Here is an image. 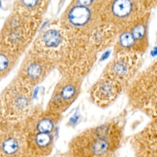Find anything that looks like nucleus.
<instances>
[{"mask_svg": "<svg viewBox=\"0 0 157 157\" xmlns=\"http://www.w3.org/2000/svg\"><path fill=\"white\" fill-rule=\"evenodd\" d=\"M33 88L16 77L5 90L2 102L10 123L23 121L32 112Z\"/></svg>", "mask_w": 157, "mask_h": 157, "instance_id": "nucleus-8", "label": "nucleus"}, {"mask_svg": "<svg viewBox=\"0 0 157 157\" xmlns=\"http://www.w3.org/2000/svg\"><path fill=\"white\" fill-rule=\"evenodd\" d=\"M42 17H31L17 12L6 19L0 33V42L21 55L34 41Z\"/></svg>", "mask_w": 157, "mask_h": 157, "instance_id": "nucleus-4", "label": "nucleus"}, {"mask_svg": "<svg viewBox=\"0 0 157 157\" xmlns=\"http://www.w3.org/2000/svg\"><path fill=\"white\" fill-rule=\"evenodd\" d=\"M150 12L139 14L118 28L113 56L135 54L142 56L148 47V26Z\"/></svg>", "mask_w": 157, "mask_h": 157, "instance_id": "nucleus-5", "label": "nucleus"}, {"mask_svg": "<svg viewBox=\"0 0 157 157\" xmlns=\"http://www.w3.org/2000/svg\"><path fill=\"white\" fill-rule=\"evenodd\" d=\"M124 129L119 117L86 128L69 141L66 157H111L122 144Z\"/></svg>", "mask_w": 157, "mask_h": 157, "instance_id": "nucleus-1", "label": "nucleus"}, {"mask_svg": "<svg viewBox=\"0 0 157 157\" xmlns=\"http://www.w3.org/2000/svg\"><path fill=\"white\" fill-rule=\"evenodd\" d=\"M83 78L62 75L55 85L47 102L46 110L63 115L78 99L82 90Z\"/></svg>", "mask_w": 157, "mask_h": 157, "instance_id": "nucleus-10", "label": "nucleus"}, {"mask_svg": "<svg viewBox=\"0 0 157 157\" xmlns=\"http://www.w3.org/2000/svg\"><path fill=\"white\" fill-rule=\"evenodd\" d=\"M63 116L37 107L21 122L32 157H48L51 155Z\"/></svg>", "mask_w": 157, "mask_h": 157, "instance_id": "nucleus-2", "label": "nucleus"}, {"mask_svg": "<svg viewBox=\"0 0 157 157\" xmlns=\"http://www.w3.org/2000/svg\"><path fill=\"white\" fill-rule=\"evenodd\" d=\"M20 56L0 42V79L6 77L15 67Z\"/></svg>", "mask_w": 157, "mask_h": 157, "instance_id": "nucleus-18", "label": "nucleus"}, {"mask_svg": "<svg viewBox=\"0 0 157 157\" xmlns=\"http://www.w3.org/2000/svg\"><path fill=\"white\" fill-rule=\"evenodd\" d=\"M145 12L148 11L145 8L144 0H108L100 16L101 22L118 28Z\"/></svg>", "mask_w": 157, "mask_h": 157, "instance_id": "nucleus-11", "label": "nucleus"}, {"mask_svg": "<svg viewBox=\"0 0 157 157\" xmlns=\"http://www.w3.org/2000/svg\"><path fill=\"white\" fill-rule=\"evenodd\" d=\"M49 2L50 0H17L14 11L31 17H42Z\"/></svg>", "mask_w": 157, "mask_h": 157, "instance_id": "nucleus-17", "label": "nucleus"}, {"mask_svg": "<svg viewBox=\"0 0 157 157\" xmlns=\"http://www.w3.org/2000/svg\"><path fill=\"white\" fill-rule=\"evenodd\" d=\"M117 33L118 28L116 26L101 22L89 34L87 39L90 47L98 53L113 45Z\"/></svg>", "mask_w": 157, "mask_h": 157, "instance_id": "nucleus-16", "label": "nucleus"}, {"mask_svg": "<svg viewBox=\"0 0 157 157\" xmlns=\"http://www.w3.org/2000/svg\"><path fill=\"white\" fill-rule=\"evenodd\" d=\"M55 68L53 60L29 50L21 64L17 77L33 88L42 82Z\"/></svg>", "mask_w": 157, "mask_h": 157, "instance_id": "nucleus-13", "label": "nucleus"}, {"mask_svg": "<svg viewBox=\"0 0 157 157\" xmlns=\"http://www.w3.org/2000/svg\"><path fill=\"white\" fill-rule=\"evenodd\" d=\"M123 91L124 87L119 82L101 77L91 87L89 98L94 105L105 109L112 105Z\"/></svg>", "mask_w": 157, "mask_h": 157, "instance_id": "nucleus-14", "label": "nucleus"}, {"mask_svg": "<svg viewBox=\"0 0 157 157\" xmlns=\"http://www.w3.org/2000/svg\"><path fill=\"white\" fill-rule=\"evenodd\" d=\"M134 157H157V154H138L134 155Z\"/></svg>", "mask_w": 157, "mask_h": 157, "instance_id": "nucleus-20", "label": "nucleus"}, {"mask_svg": "<svg viewBox=\"0 0 157 157\" xmlns=\"http://www.w3.org/2000/svg\"><path fill=\"white\" fill-rule=\"evenodd\" d=\"M96 53L86 37L74 36L62 57L57 61V68L62 75H74L83 78L93 66Z\"/></svg>", "mask_w": 157, "mask_h": 157, "instance_id": "nucleus-6", "label": "nucleus"}, {"mask_svg": "<svg viewBox=\"0 0 157 157\" xmlns=\"http://www.w3.org/2000/svg\"><path fill=\"white\" fill-rule=\"evenodd\" d=\"M59 20L72 34L86 38L101 22L99 12L73 3H70Z\"/></svg>", "mask_w": 157, "mask_h": 157, "instance_id": "nucleus-9", "label": "nucleus"}, {"mask_svg": "<svg viewBox=\"0 0 157 157\" xmlns=\"http://www.w3.org/2000/svg\"><path fill=\"white\" fill-rule=\"evenodd\" d=\"M141 56L135 54L113 56L106 64L101 77L119 82L124 90L139 72L142 63Z\"/></svg>", "mask_w": 157, "mask_h": 157, "instance_id": "nucleus-12", "label": "nucleus"}, {"mask_svg": "<svg viewBox=\"0 0 157 157\" xmlns=\"http://www.w3.org/2000/svg\"><path fill=\"white\" fill-rule=\"evenodd\" d=\"M129 107L148 117L157 118L156 62L139 72L124 89Z\"/></svg>", "mask_w": 157, "mask_h": 157, "instance_id": "nucleus-3", "label": "nucleus"}, {"mask_svg": "<svg viewBox=\"0 0 157 157\" xmlns=\"http://www.w3.org/2000/svg\"><path fill=\"white\" fill-rule=\"evenodd\" d=\"M130 144L134 155L157 154V119L150 120L142 130L134 134Z\"/></svg>", "mask_w": 157, "mask_h": 157, "instance_id": "nucleus-15", "label": "nucleus"}, {"mask_svg": "<svg viewBox=\"0 0 157 157\" xmlns=\"http://www.w3.org/2000/svg\"><path fill=\"white\" fill-rule=\"evenodd\" d=\"M74 36L63 26L59 20L53 21L37 36L30 50L53 60L56 64Z\"/></svg>", "mask_w": 157, "mask_h": 157, "instance_id": "nucleus-7", "label": "nucleus"}, {"mask_svg": "<svg viewBox=\"0 0 157 157\" xmlns=\"http://www.w3.org/2000/svg\"><path fill=\"white\" fill-rule=\"evenodd\" d=\"M108 0H72L71 3L84 6L100 12Z\"/></svg>", "mask_w": 157, "mask_h": 157, "instance_id": "nucleus-19", "label": "nucleus"}]
</instances>
